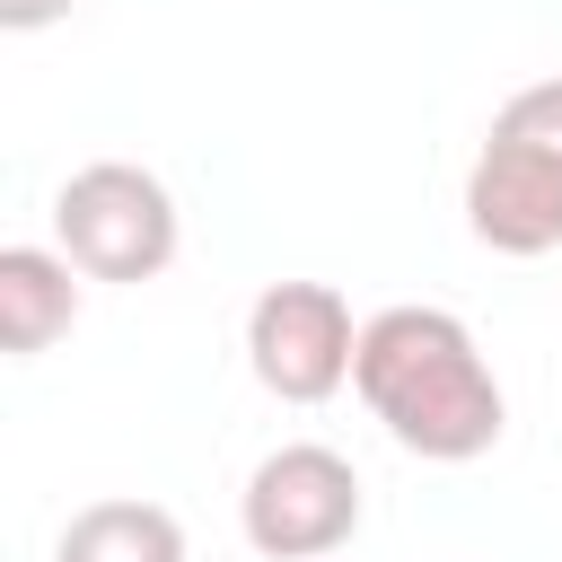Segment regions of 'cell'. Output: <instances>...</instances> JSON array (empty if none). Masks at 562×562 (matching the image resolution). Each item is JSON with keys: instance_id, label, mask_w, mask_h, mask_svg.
<instances>
[{"instance_id": "1", "label": "cell", "mask_w": 562, "mask_h": 562, "mask_svg": "<svg viewBox=\"0 0 562 562\" xmlns=\"http://www.w3.org/2000/svg\"><path fill=\"white\" fill-rule=\"evenodd\" d=\"M351 386L386 422V439L422 465H474V457H492V439L509 422L474 325L448 307H378L360 325Z\"/></svg>"}, {"instance_id": "2", "label": "cell", "mask_w": 562, "mask_h": 562, "mask_svg": "<svg viewBox=\"0 0 562 562\" xmlns=\"http://www.w3.org/2000/svg\"><path fill=\"white\" fill-rule=\"evenodd\" d=\"M465 228L492 255L562 246V79H536L492 114V132L465 167Z\"/></svg>"}, {"instance_id": "3", "label": "cell", "mask_w": 562, "mask_h": 562, "mask_svg": "<svg viewBox=\"0 0 562 562\" xmlns=\"http://www.w3.org/2000/svg\"><path fill=\"white\" fill-rule=\"evenodd\" d=\"M53 237L88 281H158L184 246V220H176V193L149 167L97 158L53 193Z\"/></svg>"}, {"instance_id": "4", "label": "cell", "mask_w": 562, "mask_h": 562, "mask_svg": "<svg viewBox=\"0 0 562 562\" xmlns=\"http://www.w3.org/2000/svg\"><path fill=\"white\" fill-rule=\"evenodd\" d=\"M237 527H246V544L263 562H325V553H342L351 527H360V474H351V457L325 448V439L272 448L246 474V492H237Z\"/></svg>"}, {"instance_id": "5", "label": "cell", "mask_w": 562, "mask_h": 562, "mask_svg": "<svg viewBox=\"0 0 562 562\" xmlns=\"http://www.w3.org/2000/svg\"><path fill=\"white\" fill-rule=\"evenodd\" d=\"M351 360H360V325H351V299L334 281H272L246 307V369L263 395L325 404L351 386Z\"/></svg>"}, {"instance_id": "6", "label": "cell", "mask_w": 562, "mask_h": 562, "mask_svg": "<svg viewBox=\"0 0 562 562\" xmlns=\"http://www.w3.org/2000/svg\"><path fill=\"white\" fill-rule=\"evenodd\" d=\"M70 272L79 263L61 246H0V342H9V360H35L70 334V316H79Z\"/></svg>"}, {"instance_id": "7", "label": "cell", "mask_w": 562, "mask_h": 562, "mask_svg": "<svg viewBox=\"0 0 562 562\" xmlns=\"http://www.w3.org/2000/svg\"><path fill=\"white\" fill-rule=\"evenodd\" d=\"M53 562H184V527L158 501H88L61 527Z\"/></svg>"}, {"instance_id": "8", "label": "cell", "mask_w": 562, "mask_h": 562, "mask_svg": "<svg viewBox=\"0 0 562 562\" xmlns=\"http://www.w3.org/2000/svg\"><path fill=\"white\" fill-rule=\"evenodd\" d=\"M79 0H0V26L9 35H35V26H61Z\"/></svg>"}]
</instances>
